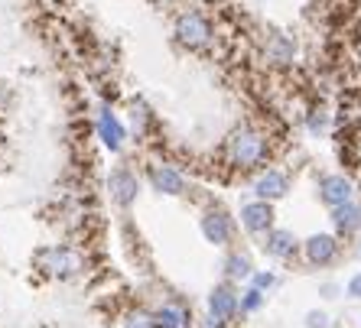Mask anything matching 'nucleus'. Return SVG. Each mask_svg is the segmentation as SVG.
<instances>
[{"label": "nucleus", "mask_w": 361, "mask_h": 328, "mask_svg": "<svg viewBox=\"0 0 361 328\" xmlns=\"http://www.w3.org/2000/svg\"><path fill=\"white\" fill-rule=\"evenodd\" d=\"M332 120H336V114H332V108H329L326 101H312L310 108L300 114L302 130H306V137H312V140H326V137L332 134Z\"/></svg>", "instance_id": "18"}, {"label": "nucleus", "mask_w": 361, "mask_h": 328, "mask_svg": "<svg viewBox=\"0 0 361 328\" xmlns=\"http://www.w3.org/2000/svg\"><path fill=\"white\" fill-rule=\"evenodd\" d=\"M355 257H358V260H361V237H358V241H355Z\"/></svg>", "instance_id": "29"}, {"label": "nucleus", "mask_w": 361, "mask_h": 328, "mask_svg": "<svg viewBox=\"0 0 361 328\" xmlns=\"http://www.w3.org/2000/svg\"><path fill=\"white\" fill-rule=\"evenodd\" d=\"M247 192L254 198H264L270 205H280L283 198H290L293 192V172L280 163H270V166L257 169L254 176H247Z\"/></svg>", "instance_id": "10"}, {"label": "nucleus", "mask_w": 361, "mask_h": 328, "mask_svg": "<svg viewBox=\"0 0 361 328\" xmlns=\"http://www.w3.org/2000/svg\"><path fill=\"white\" fill-rule=\"evenodd\" d=\"M329 225H332V231H336L342 241H358L361 237V202L355 198V202H348V205L332 208L329 211Z\"/></svg>", "instance_id": "17"}, {"label": "nucleus", "mask_w": 361, "mask_h": 328, "mask_svg": "<svg viewBox=\"0 0 361 328\" xmlns=\"http://www.w3.org/2000/svg\"><path fill=\"white\" fill-rule=\"evenodd\" d=\"M143 182L153 195L160 198H189L192 192V179L183 172V166H176L173 160H163V156H150V160L140 166Z\"/></svg>", "instance_id": "5"}, {"label": "nucleus", "mask_w": 361, "mask_h": 328, "mask_svg": "<svg viewBox=\"0 0 361 328\" xmlns=\"http://www.w3.org/2000/svg\"><path fill=\"white\" fill-rule=\"evenodd\" d=\"M257 247H261V253L270 263H293V260H300L302 237L296 234L293 227L277 225V227H270L267 234L257 241Z\"/></svg>", "instance_id": "13"}, {"label": "nucleus", "mask_w": 361, "mask_h": 328, "mask_svg": "<svg viewBox=\"0 0 361 328\" xmlns=\"http://www.w3.org/2000/svg\"><path fill=\"white\" fill-rule=\"evenodd\" d=\"M143 4H150L153 10H163V13H173L176 7H183L185 0H143Z\"/></svg>", "instance_id": "26"}, {"label": "nucleus", "mask_w": 361, "mask_h": 328, "mask_svg": "<svg viewBox=\"0 0 361 328\" xmlns=\"http://www.w3.org/2000/svg\"><path fill=\"white\" fill-rule=\"evenodd\" d=\"M124 120H127V127H130V137H137V140H147L150 134L160 130L157 111H153L150 104H147V98H140V94H130L124 101Z\"/></svg>", "instance_id": "15"}, {"label": "nucleus", "mask_w": 361, "mask_h": 328, "mask_svg": "<svg viewBox=\"0 0 361 328\" xmlns=\"http://www.w3.org/2000/svg\"><path fill=\"white\" fill-rule=\"evenodd\" d=\"M319 296L322 299H338V296H345V283H332V279H326V283H319Z\"/></svg>", "instance_id": "25"}, {"label": "nucleus", "mask_w": 361, "mask_h": 328, "mask_svg": "<svg viewBox=\"0 0 361 328\" xmlns=\"http://www.w3.org/2000/svg\"><path fill=\"white\" fill-rule=\"evenodd\" d=\"M352 52H355V65L361 68V33L355 36V46H352Z\"/></svg>", "instance_id": "28"}, {"label": "nucleus", "mask_w": 361, "mask_h": 328, "mask_svg": "<svg viewBox=\"0 0 361 328\" xmlns=\"http://www.w3.org/2000/svg\"><path fill=\"white\" fill-rule=\"evenodd\" d=\"M238 231H241V227H238L235 211H228L221 202H205L199 208V234L209 247H215V251L235 247Z\"/></svg>", "instance_id": "7"}, {"label": "nucleus", "mask_w": 361, "mask_h": 328, "mask_svg": "<svg viewBox=\"0 0 361 328\" xmlns=\"http://www.w3.org/2000/svg\"><path fill=\"white\" fill-rule=\"evenodd\" d=\"M329 312L326 309H310L306 315H302V325L306 328H329Z\"/></svg>", "instance_id": "23"}, {"label": "nucleus", "mask_w": 361, "mask_h": 328, "mask_svg": "<svg viewBox=\"0 0 361 328\" xmlns=\"http://www.w3.org/2000/svg\"><path fill=\"white\" fill-rule=\"evenodd\" d=\"M205 315H212L215 322H225V325H235L241 319V286L235 283H215L205 296Z\"/></svg>", "instance_id": "14"}, {"label": "nucleus", "mask_w": 361, "mask_h": 328, "mask_svg": "<svg viewBox=\"0 0 361 328\" xmlns=\"http://www.w3.org/2000/svg\"><path fill=\"white\" fill-rule=\"evenodd\" d=\"M280 283H283V279H280V273L274 267H257L254 270V277H251V283H247V286H254V289H261V293H274V289L280 286Z\"/></svg>", "instance_id": "22"}, {"label": "nucleus", "mask_w": 361, "mask_h": 328, "mask_svg": "<svg viewBox=\"0 0 361 328\" xmlns=\"http://www.w3.org/2000/svg\"><path fill=\"white\" fill-rule=\"evenodd\" d=\"M267 309V293L254 286H241V319H251V315H261Z\"/></svg>", "instance_id": "21"}, {"label": "nucleus", "mask_w": 361, "mask_h": 328, "mask_svg": "<svg viewBox=\"0 0 361 328\" xmlns=\"http://www.w3.org/2000/svg\"><path fill=\"white\" fill-rule=\"evenodd\" d=\"M92 134L101 150L111 156H124L130 146V127L124 120V111H118L111 101H98L92 108Z\"/></svg>", "instance_id": "4"}, {"label": "nucleus", "mask_w": 361, "mask_h": 328, "mask_svg": "<svg viewBox=\"0 0 361 328\" xmlns=\"http://www.w3.org/2000/svg\"><path fill=\"white\" fill-rule=\"evenodd\" d=\"M121 328H160L157 325V312L147 309V305H130V309L121 315Z\"/></svg>", "instance_id": "20"}, {"label": "nucleus", "mask_w": 361, "mask_h": 328, "mask_svg": "<svg viewBox=\"0 0 361 328\" xmlns=\"http://www.w3.org/2000/svg\"><path fill=\"white\" fill-rule=\"evenodd\" d=\"M270 163H274V137L251 120L235 124L221 140V166L235 176H254Z\"/></svg>", "instance_id": "1"}, {"label": "nucleus", "mask_w": 361, "mask_h": 328, "mask_svg": "<svg viewBox=\"0 0 361 328\" xmlns=\"http://www.w3.org/2000/svg\"><path fill=\"white\" fill-rule=\"evenodd\" d=\"M312 189H316V198H319V205L326 211L358 198V185H355V179L348 172H319Z\"/></svg>", "instance_id": "12"}, {"label": "nucleus", "mask_w": 361, "mask_h": 328, "mask_svg": "<svg viewBox=\"0 0 361 328\" xmlns=\"http://www.w3.org/2000/svg\"><path fill=\"white\" fill-rule=\"evenodd\" d=\"M254 270H257V263H254L247 247L235 244V247H228L225 257H221V279L235 283V286H247L254 277Z\"/></svg>", "instance_id": "16"}, {"label": "nucleus", "mask_w": 361, "mask_h": 328, "mask_svg": "<svg viewBox=\"0 0 361 328\" xmlns=\"http://www.w3.org/2000/svg\"><path fill=\"white\" fill-rule=\"evenodd\" d=\"M238 218V227H241V234H247L251 241H261L267 234L270 227H277V205L264 202V198H244L235 211Z\"/></svg>", "instance_id": "11"}, {"label": "nucleus", "mask_w": 361, "mask_h": 328, "mask_svg": "<svg viewBox=\"0 0 361 328\" xmlns=\"http://www.w3.org/2000/svg\"><path fill=\"white\" fill-rule=\"evenodd\" d=\"M345 296L355 299V303H361V270H355L352 277L345 279Z\"/></svg>", "instance_id": "24"}, {"label": "nucleus", "mask_w": 361, "mask_h": 328, "mask_svg": "<svg viewBox=\"0 0 361 328\" xmlns=\"http://www.w3.org/2000/svg\"><path fill=\"white\" fill-rule=\"evenodd\" d=\"M257 52L267 68L274 72H290L300 62V42H296L293 33L286 30H277V26H267L261 36H257Z\"/></svg>", "instance_id": "8"}, {"label": "nucleus", "mask_w": 361, "mask_h": 328, "mask_svg": "<svg viewBox=\"0 0 361 328\" xmlns=\"http://www.w3.org/2000/svg\"><path fill=\"white\" fill-rule=\"evenodd\" d=\"M153 312H157V325L160 328H195L192 309L185 303H179V299H163Z\"/></svg>", "instance_id": "19"}, {"label": "nucleus", "mask_w": 361, "mask_h": 328, "mask_svg": "<svg viewBox=\"0 0 361 328\" xmlns=\"http://www.w3.org/2000/svg\"><path fill=\"white\" fill-rule=\"evenodd\" d=\"M345 257V241L336 231H312L302 237V251L300 260L310 270H332L338 267Z\"/></svg>", "instance_id": "9"}, {"label": "nucleus", "mask_w": 361, "mask_h": 328, "mask_svg": "<svg viewBox=\"0 0 361 328\" xmlns=\"http://www.w3.org/2000/svg\"><path fill=\"white\" fill-rule=\"evenodd\" d=\"M33 270L52 283H72L88 270V260H85L82 247L56 241V244H42L33 251Z\"/></svg>", "instance_id": "3"}, {"label": "nucleus", "mask_w": 361, "mask_h": 328, "mask_svg": "<svg viewBox=\"0 0 361 328\" xmlns=\"http://www.w3.org/2000/svg\"><path fill=\"white\" fill-rule=\"evenodd\" d=\"M143 189H147L143 172L137 166H130V163H124V160L114 163V166L108 169V176H104V195H108V202L118 211L137 208Z\"/></svg>", "instance_id": "6"}, {"label": "nucleus", "mask_w": 361, "mask_h": 328, "mask_svg": "<svg viewBox=\"0 0 361 328\" xmlns=\"http://www.w3.org/2000/svg\"><path fill=\"white\" fill-rule=\"evenodd\" d=\"M169 39L176 49L189 52V56H212L221 42L219 20L205 4L185 0L183 7L169 13Z\"/></svg>", "instance_id": "2"}, {"label": "nucleus", "mask_w": 361, "mask_h": 328, "mask_svg": "<svg viewBox=\"0 0 361 328\" xmlns=\"http://www.w3.org/2000/svg\"><path fill=\"white\" fill-rule=\"evenodd\" d=\"M195 328H231V325H225V322H215L212 315H205V312H202L199 319H195Z\"/></svg>", "instance_id": "27"}]
</instances>
